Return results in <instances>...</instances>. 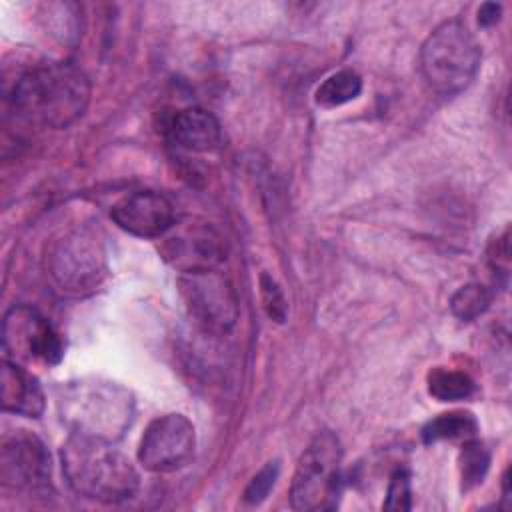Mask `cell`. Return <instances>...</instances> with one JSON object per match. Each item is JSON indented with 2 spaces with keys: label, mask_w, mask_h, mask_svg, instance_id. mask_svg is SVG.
<instances>
[{
  "label": "cell",
  "mask_w": 512,
  "mask_h": 512,
  "mask_svg": "<svg viewBox=\"0 0 512 512\" xmlns=\"http://www.w3.org/2000/svg\"><path fill=\"white\" fill-rule=\"evenodd\" d=\"M260 296H262V306L268 318L282 324L288 316V304L278 282L266 272L260 274Z\"/></svg>",
  "instance_id": "obj_20"
},
{
  "label": "cell",
  "mask_w": 512,
  "mask_h": 512,
  "mask_svg": "<svg viewBox=\"0 0 512 512\" xmlns=\"http://www.w3.org/2000/svg\"><path fill=\"white\" fill-rule=\"evenodd\" d=\"M476 430L478 422L470 412H444L422 428V440L426 444L440 440H468L474 438Z\"/></svg>",
  "instance_id": "obj_15"
},
{
  "label": "cell",
  "mask_w": 512,
  "mask_h": 512,
  "mask_svg": "<svg viewBox=\"0 0 512 512\" xmlns=\"http://www.w3.org/2000/svg\"><path fill=\"white\" fill-rule=\"evenodd\" d=\"M0 480L12 490H40L50 480V454L30 432L8 436L0 450Z\"/></svg>",
  "instance_id": "obj_10"
},
{
  "label": "cell",
  "mask_w": 512,
  "mask_h": 512,
  "mask_svg": "<svg viewBox=\"0 0 512 512\" xmlns=\"http://www.w3.org/2000/svg\"><path fill=\"white\" fill-rule=\"evenodd\" d=\"M342 446L330 430L318 432L304 448L290 486V504L300 512L330 510L340 494Z\"/></svg>",
  "instance_id": "obj_5"
},
{
  "label": "cell",
  "mask_w": 512,
  "mask_h": 512,
  "mask_svg": "<svg viewBox=\"0 0 512 512\" xmlns=\"http://www.w3.org/2000/svg\"><path fill=\"white\" fill-rule=\"evenodd\" d=\"M362 92V78L354 70L330 74L316 90V102L324 108H336L356 100Z\"/></svg>",
  "instance_id": "obj_16"
},
{
  "label": "cell",
  "mask_w": 512,
  "mask_h": 512,
  "mask_svg": "<svg viewBox=\"0 0 512 512\" xmlns=\"http://www.w3.org/2000/svg\"><path fill=\"white\" fill-rule=\"evenodd\" d=\"M194 448V424L182 414H164L146 426L138 446V462L150 472H174L190 462Z\"/></svg>",
  "instance_id": "obj_9"
},
{
  "label": "cell",
  "mask_w": 512,
  "mask_h": 512,
  "mask_svg": "<svg viewBox=\"0 0 512 512\" xmlns=\"http://www.w3.org/2000/svg\"><path fill=\"white\" fill-rule=\"evenodd\" d=\"M180 296L194 324L208 334L222 336L238 320V298L232 282L218 270L188 272L178 278Z\"/></svg>",
  "instance_id": "obj_7"
},
{
  "label": "cell",
  "mask_w": 512,
  "mask_h": 512,
  "mask_svg": "<svg viewBox=\"0 0 512 512\" xmlns=\"http://www.w3.org/2000/svg\"><path fill=\"white\" fill-rule=\"evenodd\" d=\"M0 404L4 412L26 418H38L44 412V392L38 380L10 358H4L2 362Z\"/></svg>",
  "instance_id": "obj_14"
},
{
  "label": "cell",
  "mask_w": 512,
  "mask_h": 512,
  "mask_svg": "<svg viewBox=\"0 0 512 512\" xmlns=\"http://www.w3.org/2000/svg\"><path fill=\"white\" fill-rule=\"evenodd\" d=\"M48 270L68 294H88L106 278V250L92 226H78L62 234L50 254Z\"/></svg>",
  "instance_id": "obj_6"
},
{
  "label": "cell",
  "mask_w": 512,
  "mask_h": 512,
  "mask_svg": "<svg viewBox=\"0 0 512 512\" xmlns=\"http://www.w3.org/2000/svg\"><path fill=\"white\" fill-rule=\"evenodd\" d=\"M410 506H412L410 474L404 468H400L390 478L384 508L386 510H410Z\"/></svg>",
  "instance_id": "obj_21"
},
{
  "label": "cell",
  "mask_w": 512,
  "mask_h": 512,
  "mask_svg": "<svg viewBox=\"0 0 512 512\" xmlns=\"http://www.w3.org/2000/svg\"><path fill=\"white\" fill-rule=\"evenodd\" d=\"M62 420L72 434L114 442L130 426L134 414L132 394L114 382L68 384L58 400Z\"/></svg>",
  "instance_id": "obj_3"
},
{
  "label": "cell",
  "mask_w": 512,
  "mask_h": 512,
  "mask_svg": "<svg viewBox=\"0 0 512 512\" xmlns=\"http://www.w3.org/2000/svg\"><path fill=\"white\" fill-rule=\"evenodd\" d=\"M480 44L460 20L436 26L422 44L420 66L430 88L444 96L462 92L472 84L480 68Z\"/></svg>",
  "instance_id": "obj_4"
},
{
  "label": "cell",
  "mask_w": 512,
  "mask_h": 512,
  "mask_svg": "<svg viewBox=\"0 0 512 512\" xmlns=\"http://www.w3.org/2000/svg\"><path fill=\"white\" fill-rule=\"evenodd\" d=\"M276 478H278V462H268V464L250 480V484H248V488H246V492H244V500H246L248 504H258V502H262V500L268 496V492L272 490Z\"/></svg>",
  "instance_id": "obj_22"
},
{
  "label": "cell",
  "mask_w": 512,
  "mask_h": 512,
  "mask_svg": "<svg viewBox=\"0 0 512 512\" xmlns=\"http://www.w3.org/2000/svg\"><path fill=\"white\" fill-rule=\"evenodd\" d=\"M60 460L68 486L84 498L118 504L140 488L134 464L108 440L70 434L60 448Z\"/></svg>",
  "instance_id": "obj_2"
},
{
  "label": "cell",
  "mask_w": 512,
  "mask_h": 512,
  "mask_svg": "<svg viewBox=\"0 0 512 512\" xmlns=\"http://www.w3.org/2000/svg\"><path fill=\"white\" fill-rule=\"evenodd\" d=\"M492 302V290L484 284H466L458 288L450 298V310L462 322H470L484 314Z\"/></svg>",
  "instance_id": "obj_18"
},
{
  "label": "cell",
  "mask_w": 512,
  "mask_h": 512,
  "mask_svg": "<svg viewBox=\"0 0 512 512\" xmlns=\"http://www.w3.org/2000/svg\"><path fill=\"white\" fill-rule=\"evenodd\" d=\"M110 216L124 232L140 238H162L176 222L172 202L152 190L120 198L112 206Z\"/></svg>",
  "instance_id": "obj_12"
},
{
  "label": "cell",
  "mask_w": 512,
  "mask_h": 512,
  "mask_svg": "<svg viewBox=\"0 0 512 512\" xmlns=\"http://www.w3.org/2000/svg\"><path fill=\"white\" fill-rule=\"evenodd\" d=\"M166 130L172 144L188 152H214L222 146V128L218 118L198 106L176 112Z\"/></svg>",
  "instance_id": "obj_13"
},
{
  "label": "cell",
  "mask_w": 512,
  "mask_h": 512,
  "mask_svg": "<svg viewBox=\"0 0 512 512\" xmlns=\"http://www.w3.org/2000/svg\"><path fill=\"white\" fill-rule=\"evenodd\" d=\"M4 352L12 362L58 364L64 354L62 338L34 308L12 306L2 322Z\"/></svg>",
  "instance_id": "obj_8"
},
{
  "label": "cell",
  "mask_w": 512,
  "mask_h": 512,
  "mask_svg": "<svg viewBox=\"0 0 512 512\" xmlns=\"http://www.w3.org/2000/svg\"><path fill=\"white\" fill-rule=\"evenodd\" d=\"M488 466H490V452L476 438H468L460 452L462 488L470 490V488L478 486L484 480Z\"/></svg>",
  "instance_id": "obj_19"
},
{
  "label": "cell",
  "mask_w": 512,
  "mask_h": 512,
  "mask_svg": "<svg viewBox=\"0 0 512 512\" xmlns=\"http://www.w3.org/2000/svg\"><path fill=\"white\" fill-rule=\"evenodd\" d=\"M500 14H502V6L500 4L486 2L478 10V22H480V26H492V24H496L500 20Z\"/></svg>",
  "instance_id": "obj_24"
},
{
  "label": "cell",
  "mask_w": 512,
  "mask_h": 512,
  "mask_svg": "<svg viewBox=\"0 0 512 512\" xmlns=\"http://www.w3.org/2000/svg\"><path fill=\"white\" fill-rule=\"evenodd\" d=\"M476 386L472 378L458 370L448 368H434L428 374V392L440 402H456L466 400L474 394Z\"/></svg>",
  "instance_id": "obj_17"
},
{
  "label": "cell",
  "mask_w": 512,
  "mask_h": 512,
  "mask_svg": "<svg viewBox=\"0 0 512 512\" xmlns=\"http://www.w3.org/2000/svg\"><path fill=\"white\" fill-rule=\"evenodd\" d=\"M10 102L16 114L40 128H68L88 108L90 80L70 62H50L24 72Z\"/></svg>",
  "instance_id": "obj_1"
},
{
  "label": "cell",
  "mask_w": 512,
  "mask_h": 512,
  "mask_svg": "<svg viewBox=\"0 0 512 512\" xmlns=\"http://www.w3.org/2000/svg\"><path fill=\"white\" fill-rule=\"evenodd\" d=\"M488 258L494 266V270H502L506 274L508 270V230L500 238H496L488 250Z\"/></svg>",
  "instance_id": "obj_23"
},
{
  "label": "cell",
  "mask_w": 512,
  "mask_h": 512,
  "mask_svg": "<svg viewBox=\"0 0 512 512\" xmlns=\"http://www.w3.org/2000/svg\"><path fill=\"white\" fill-rule=\"evenodd\" d=\"M162 256L176 270L188 274L218 268L226 258V246L222 236L210 224L190 222L176 226V232L164 238Z\"/></svg>",
  "instance_id": "obj_11"
}]
</instances>
